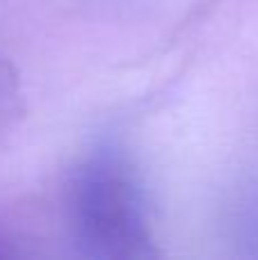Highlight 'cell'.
<instances>
[{
    "mask_svg": "<svg viewBox=\"0 0 258 260\" xmlns=\"http://www.w3.org/2000/svg\"><path fill=\"white\" fill-rule=\"evenodd\" d=\"M69 212L76 240L87 256H149L146 201L135 174L119 153L96 151L73 176Z\"/></svg>",
    "mask_w": 258,
    "mask_h": 260,
    "instance_id": "cell-1",
    "label": "cell"
}]
</instances>
